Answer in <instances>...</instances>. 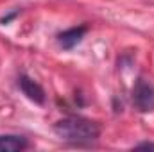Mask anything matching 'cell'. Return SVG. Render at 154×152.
I'll use <instances>...</instances> for the list:
<instances>
[{
    "label": "cell",
    "mask_w": 154,
    "mask_h": 152,
    "mask_svg": "<svg viewBox=\"0 0 154 152\" xmlns=\"http://www.w3.org/2000/svg\"><path fill=\"white\" fill-rule=\"evenodd\" d=\"M133 102L142 113L154 111V88L145 81H138L133 90Z\"/></svg>",
    "instance_id": "obj_2"
},
{
    "label": "cell",
    "mask_w": 154,
    "mask_h": 152,
    "mask_svg": "<svg viewBox=\"0 0 154 152\" xmlns=\"http://www.w3.org/2000/svg\"><path fill=\"white\" fill-rule=\"evenodd\" d=\"M29 141L18 134H0V152H16L27 149Z\"/></svg>",
    "instance_id": "obj_5"
},
{
    "label": "cell",
    "mask_w": 154,
    "mask_h": 152,
    "mask_svg": "<svg viewBox=\"0 0 154 152\" xmlns=\"http://www.w3.org/2000/svg\"><path fill=\"white\" fill-rule=\"evenodd\" d=\"M54 132L68 143H91L100 136V125L84 116H65L54 125Z\"/></svg>",
    "instance_id": "obj_1"
},
{
    "label": "cell",
    "mask_w": 154,
    "mask_h": 152,
    "mask_svg": "<svg viewBox=\"0 0 154 152\" xmlns=\"http://www.w3.org/2000/svg\"><path fill=\"white\" fill-rule=\"evenodd\" d=\"M86 32H88V27H86V25L72 27V29H68V31H65V32L59 34V45H61L65 50H70V48L75 47L77 43L82 41V38H84Z\"/></svg>",
    "instance_id": "obj_4"
},
{
    "label": "cell",
    "mask_w": 154,
    "mask_h": 152,
    "mask_svg": "<svg viewBox=\"0 0 154 152\" xmlns=\"http://www.w3.org/2000/svg\"><path fill=\"white\" fill-rule=\"evenodd\" d=\"M18 86H20V90L23 91V95H25L29 100H32L34 104H43V102H45V91H43V88L39 86L36 81H32L31 77L22 75L20 81H18Z\"/></svg>",
    "instance_id": "obj_3"
}]
</instances>
